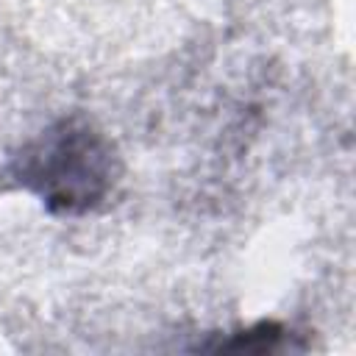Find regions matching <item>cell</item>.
<instances>
[{"instance_id": "1", "label": "cell", "mask_w": 356, "mask_h": 356, "mask_svg": "<svg viewBox=\"0 0 356 356\" xmlns=\"http://www.w3.org/2000/svg\"><path fill=\"white\" fill-rule=\"evenodd\" d=\"M17 178L47 209L81 214L111 192L117 178L114 150L89 122L61 120L22 150Z\"/></svg>"}, {"instance_id": "2", "label": "cell", "mask_w": 356, "mask_h": 356, "mask_svg": "<svg viewBox=\"0 0 356 356\" xmlns=\"http://www.w3.org/2000/svg\"><path fill=\"white\" fill-rule=\"evenodd\" d=\"M284 337V328L275 323H259L248 331H236L231 339L214 345L217 350H273Z\"/></svg>"}]
</instances>
